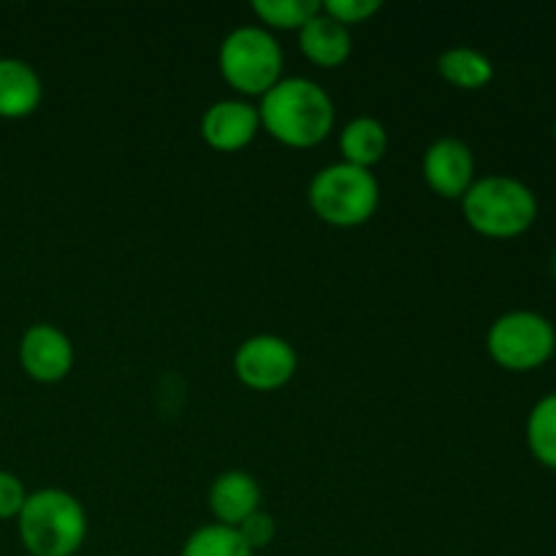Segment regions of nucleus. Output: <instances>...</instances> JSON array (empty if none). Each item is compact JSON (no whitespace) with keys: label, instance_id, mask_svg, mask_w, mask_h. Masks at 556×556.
I'll return each mask as SVG.
<instances>
[{"label":"nucleus","instance_id":"obj_1","mask_svg":"<svg viewBox=\"0 0 556 556\" xmlns=\"http://www.w3.org/2000/svg\"><path fill=\"white\" fill-rule=\"evenodd\" d=\"M261 128L288 147H315L334 128V101L307 76H286L258 103Z\"/></svg>","mask_w":556,"mask_h":556},{"label":"nucleus","instance_id":"obj_2","mask_svg":"<svg viewBox=\"0 0 556 556\" xmlns=\"http://www.w3.org/2000/svg\"><path fill=\"white\" fill-rule=\"evenodd\" d=\"M16 530L30 556H74L85 546L87 514L65 489H38L27 494Z\"/></svg>","mask_w":556,"mask_h":556},{"label":"nucleus","instance_id":"obj_3","mask_svg":"<svg viewBox=\"0 0 556 556\" xmlns=\"http://www.w3.org/2000/svg\"><path fill=\"white\" fill-rule=\"evenodd\" d=\"M462 212L472 231L489 239H514L530 231L538 220V195L521 179L508 174H486L462 195Z\"/></svg>","mask_w":556,"mask_h":556},{"label":"nucleus","instance_id":"obj_4","mask_svg":"<svg viewBox=\"0 0 556 556\" xmlns=\"http://www.w3.org/2000/svg\"><path fill=\"white\" fill-rule=\"evenodd\" d=\"M309 206L324 223L337 228H353L367 223L380 204V182L372 168L353 163H329L307 188Z\"/></svg>","mask_w":556,"mask_h":556},{"label":"nucleus","instance_id":"obj_5","mask_svg":"<svg viewBox=\"0 0 556 556\" xmlns=\"http://www.w3.org/2000/svg\"><path fill=\"white\" fill-rule=\"evenodd\" d=\"M223 79L244 96H264L282 79V47L264 25H239L217 52Z\"/></svg>","mask_w":556,"mask_h":556},{"label":"nucleus","instance_id":"obj_6","mask_svg":"<svg viewBox=\"0 0 556 556\" xmlns=\"http://www.w3.org/2000/svg\"><path fill=\"white\" fill-rule=\"evenodd\" d=\"M486 351L503 369L530 372L554 356L556 326L535 309H510L489 326Z\"/></svg>","mask_w":556,"mask_h":556},{"label":"nucleus","instance_id":"obj_7","mask_svg":"<svg viewBox=\"0 0 556 556\" xmlns=\"http://www.w3.org/2000/svg\"><path fill=\"white\" fill-rule=\"evenodd\" d=\"M296 348L277 334H253L233 353V372L248 389L277 391L296 375Z\"/></svg>","mask_w":556,"mask_h":556},{"label":"nucleus","instance_id":"obj_8","mask_svg":"<svg viewBox=\"0 0 556 556\" xmlns=\"http://www.w3.org/2000/svg\"><path fill=\"white\" fill-rule=\"evenodd\" d=\"M421 174L429 188L443 199H462L476 182V155L470 144L456 136L432 141L424 152Z\"/></svg>","mask_w":556,"mask_h":556},{"label":"nucleus","instance_id":"obj_9","mask_svg":"<svg viewBox=\"0 0 556 556\" xmlns=\"http://www.w3.org/2000/svg\"><path fill=\"white\" fill-rule=\"evenodd\" d=\"M20 364L38 383H58L74 367V345L58 326L33 324L20 340Z\"/></svg>","mask_w":556,"mask_h":556},{"label":"nucleus","instance_id":"obj_10","mask_svg":"<svg viewBox=\"0 0 556 556\" xmlns=\"http://www.w3.org/2000/svg\"><path fill=\"white\" fill-rule=\"evenodd\" d=\"M261 130L258 106L239 98H220L201 114V136L220 152L244 150Z\"/></svg>","mask_w":556,"mask_h":556},{"label":"nucleus","instance_id":"obj_11","mask_svg":"<svg viewBox=\"0 0 556 556\" xmlns=\"http://www.w3.org/2000/svg\"><path fill=\"white\" fill-rule=\"evenodd\" d=\"M261 508V483L244 470H228L215 478L210 489V510L217 525L237 527Z\"/></svg>","mask_w":556,"mask_h":556},{"label":"nucleus","instance_id":"obj_12","mask_svg":"<svg viewBox=\"0 0 556 556\" xmlns=\"http://www.w3.org/2000/svg\"><path fill=\"white\" fill-rule=\"evenodd\" d=\"M43 85L27 60L0 58V117L22 119L38 109Z\"/></svg>","mask_w":556,"mask_h":556},{"label":"nucleus","instance_id":"obj_13","mask_svg":"<svg viewBox=\"0 0 556 556\" xmlns=\"http://www.w3.org/2000/svg\"><path fill=\"white\" fill-rule=\"evenodd\" d=\"M299 47H302V52L307 54L315 65L337 68V65H342L351 58V27H345L342 22H337L334 16H329L320 9L318 14L299 30Z\"/></svg>","mask_w":556,"mask_h":556},{"label":"nucleus","instance_id":"obj_14","mask_svg":"<svg viewBox=\"0 0 556 556\" xmlns=\"http://www.w3.org/2000/svg\"><path fill=\"white\" fill-rule=\"evenodd\" d=\"M340 150L345 163L372 168L375 163L383 161L386 150H389V130H386V125L378 117H367V114L353 117L342 128Z\"/></svg>","mask_w":556,"mask_h":556},{"label":"nucleus","instance_id":"obj_15","mask_svg":"<svg viewBox=\"0 0 556 556\" xmlns=\"http://www.w3.org/2000/svg\"><path fill=\"white\" fill-rule=\"evenodd\" d=\"M438 68L443 79L462 90H481L494 79V65L481 49L451 47L438 58Z\"/></svg>","mask_w":556,"mask_h":556},{"label":"nucleus","instance_id":"obj_16","mask_svg":"<svg viewBox=\"0 0 556 556\" xmlns=\"http://www.w3.org/2000/svg\"><path fill=\"white\" fill-rule=\"evenodd\" d=\"M530 454L548 470H556V391L541 396L527 416Z\"/></svg>","mask_w":556,"mask_h":556},{"label":"nucleus","instance_id":"obj_17","mask_svg":"<svg viewBox=\"0 0 556 556\" xmlns=\"http://www.w3.org/2000/svg\"><path fill=\"white\" fill-rule=\"evenodd\" d=\"M179 556H255L248 548V543L239 538V532L233 527L226 525H212L199 527L193 535L185 541L182 554Z\"/></svg>","mask_w":556,"mask_h":556},{"label":"nucleus","instance_id":"obj_18","mask_svg":"<svg viewBox=\"0 0 556 556\" xmlns=\"http://www.w3.org/2000/svg\"><path fill=\"white\" fill-rule=\"evenodd\" d=\"M255 11L266 30H302L320 11L318 0H253Z\"/></svg>","mask_w":556,"mask_h":556},{"label":"nucleus","instance_id":"obj_19","mask_svg":"<svg viewBox=\"0 0 556 556\" xmlns=\"http://www.w3.org/2000/svg\"><path fill=\"white\" fill-rule=\"evenodd\" d=\"M233 530L239 532V538H242V541L248 543L250 552L255 554V552H261V548H266L271 541H275L277 521H275V516L269 514V510L258 508L255 514H250L248 519L239 521Z\"/></svg>","mask_w":556,"mask_h":556},{"label":"nucleus","instance_id":"obj_20","mask_svg":"<svg viewBox=\"0 0 556 556\" xmlns=\"http://www.w3.org/2000/svg\"><path fill=\"white\" fill-rule=\"evenodd\" d=\"M320 9L345 27H351L372 20L380 11V0H326V3H320Z\"/></svg>","mask_w":556,"mask_h":556},{"label":"nucleus","instance_id":"obj_21","mask_svg":"<svg viewBox=\"0 0 556 556\" xmlns=\"http://www.w3.org/2000/svg\"><path fill=\"white\" fill-rule=\"evenodd\" d=\"M27 492H25V483L9 470H0V521L5 519H16L25 505Z\"/></svg>","mask_w":556,"mask_h":556},{"label":"nucleus","instance_id":"obj_22","mask_svg":"<svg viewBox=\"0 0 556 556\" xmlns=\"http://www.w3.org/2000/svg\"><path fill=\"white\" fill-rule=\"evenodd\" d=\"M554 277H556V253H554Z\"/></svg>","mask_w":556,"mask_h":556},{"label":"nucleus","instance_id":"obj_23","mask_svg":"<svg viewBox=\"0 0 556 556\" xmlns=\"http://www.w3.org/2000/svg\"><path fill=\"white\" fill-rule=\"evenodd\" d=\"M554 141H556V119H554Z\"/></svg>","mask_w":556,"mask_h":556}]
</instances>
